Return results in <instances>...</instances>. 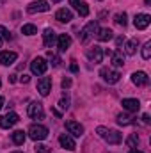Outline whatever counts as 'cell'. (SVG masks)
<instances>
[{"instance_id":"obj_18","label":"cell","mask_w":151,"mask_h":153,"mask_svg":"<svg viewBox=\"0 0 151 153\" xmlns=\"http://www.w3.org/2000/svg\"><path fill=\"white\" fill-rule=\"evenodd\" d=\"M70 4H71L76 11H78V14H80V16H84V18H85V16L89 14V7H87V4H85V2H82V0H70Z\"/></svg>"},{"instance_id":"obj_11","label":"cell","mask_w":151,"mask_h":153,"mask_svg":"<svg viewBox=\"0 0 151 153\" xmlns=\"http://www.w3.org/2000/svg\"><path fill=\"white\" fill-rule=\"evenodd\" d=\"M150 23H151V16L150 14H137V16L133 18V25H135V29H139V30L148 29Z\"/></svg>"},{"instance_id":"obj_30","label":"cell","mask_w":151,"mask_h":153,"mask_svg":"<svg viewBox=\"0 0 151 153\" xmlns=\"http://www.w3.org/2000/svg\"><path fill=\"white\" fill-rule=\"evenodd\" d=\"M34 152L36 153H50L52 152V148H50V146H46V144H36V146H34Z\"/></svg>"},{"instance_id":"obj_15","label":"cell","mask_w":151,"mask_h":153,"mask_svg":"<svg viewBox=\"0 0 151 153\" xmlns=\"http://www.w3.org/2000/svg\"><path fill=\"white\" fill-rule=\"evenodd\" d=\"M16 59H18L16 52H2L0 53V64L2 66H11Z\"/></svg>"},{"instance_id":"obj_25","label":"cell","mask_w":151,"mask_h":153,"mask_svg":"<svg viewBox=\"0 0 151 153\" xmlns=\"http://www.w3.org/2000/svg\"><path fill=\"white\" fill-rule=\"evenodd\" d=\"M21 32H23L25 36H34V34H38V29H36V25L27 23V25H23V27H21Z\"/></svg>"},{"instance_id":"obj_9","label":"cell","mask_w":151,"mask_h":153,"mask_svg":"<svg viewBox=\"0 0 151 153\" xmlns=\"http://www.w3.org/2000/svg\"><path fill=\"white\" fill-rule=\"evenodd\" d=\"M29 116L32 117V119H43L44 117V111H43V105L39 103V102H32L30 105H29Z\"/></svg>"},{"instance_id":"obj_37","label":"cell","mask_w":151,"mask_h":153,"mask_svg":"<svg viewBox=\"0 0 151 153\" xmlns=\"http://www.w3.org/2000/svg\"><path fill=\"white\" fill-rule=\"evenodd\" d=\"M142 121H144V123H150V116H148V114H142Z\"/></svg>"},{"instance_id":"obj_12","label":"cell","mask_w":151,"mask_h":153,"mask_svg":"<svg viewBox=\"0 0 151 153\" xmlns=\"http://www.w3.org/2000/svg\"><path fill=\"white\" fill-rule=\"evenodd\" d=\"M87 59H89L91 62H101V59H103V50H101L100 46L89 48V50H87Z\"/></svg>"},{"instance_id":"obj_14","label":"cell","mask_w":151,"mask_h":153,"mask_svg":"<svg viewBox=\"0 0 151 153\" xmlns=\"http://www.w3.org/2000/svg\"><path fill=\"white\" fill-rule=\"evenodd\" d=\"M55 20L61 22V23H68V22L73 20V13H71L70 9H66V7H62V9H59V11L55 13Z\"/></svg>"},{"instance_id":"obj_7","label":"cell","mask_w":151,"mask_h":153,"mask_svg":"<svg viewBox=\"0 0 151 153\" xmlns=\"http://www.w3.org/2000/svg\"><path fill=\"white\" fill-rule=\"evenodd\" d=\"M18 121H20V117H18L16 112H7L5 116L0 117V126H2V128H11V126H14Z\"/></svg>"},{"instance_id":"obj_32","label":"cell","mask_w":151,"mask_h":153,"mask_svg":"<svg viewBox=\"0 0 151 153\" xmlns=\"http://www.w3.org/2000/svg\"><path fill=\"white\" fill-rule=\"evenodd\" d=\"M59 105H61V109H64V111H66V109L70 107V98H68V96H64V98H61V102H59Z\"/></svg>"},{"instance_id":"obj_43","label":"cell","mask_w":151,"mask_h":153,"mask_svg":"<svg viewBox=\"0 0 151 153\" xmlns=\"http://www.w3.org/2000/svg\"><path fill=\"white\" fill-rule=\"evenodd\" d=\"M0 85H2V80H0Z\"/></svg>"},{"instance_id":"obj_36","label":"cell","mask_w":151,"mask_h":153,"mask_svg":"<svg viewBox=\"0 0 151 153\" xmlns=\"http://www.w3.org/2000/svg\"><path fill=\"white\" fill-rule=\"evenodd\" d=\"M71 71H78V66H76L75 61H71Z\"/></svg>"},{"instance_id":"obj_35","label":"cell","mask_w":151,"mask_h":153,"mask_svg":"<svg viewBox=\"0 0 151 153\" xmlns=\"http://www.w3.org/2000/svg\"><path fill=\"white\" fill-rule=\"evenodd\" d=\"M5 30H7V29L0 25V45H2V39H4V34H5Z\"/></svg>"},{"instance_id":"obj_38","label":"cell","mask_w":151,"mask_h":153,"mask_svg":"<svg viewBox=\"0 0 151 153\" xmlns=\"http://www.w3.org/2000/svg\"><path fill=\"white\" fill-rule=\"evenodd\" d=\"M123 41H124L123 38H117V41H115V43H117V46H121V43H123Z\"/></svg>"},{"instance_id":"obj_21","label":"cell","mask_w":151,"mask_h":153,"mask_svg":"<svg viewBox=\"0 0 151 153\" xmlns=\"http://www.w3.org/2000/svg\"><path fill=\"white\" fill-rule=\"evenodd\" d=\"M96 38L98 41H101V43H105V41H110L114 38V32L110 29H98V32H96Z\"/></svg>"},{"instance_id":"obj_39","label":"cell","mask_w":151,"mask_h":153,"mask_svg":"<svg viewBox=\"0 0 151 153\" xmlns=\"http://www.w3.org/2000/svg\"><path fill=\"white\" fill-rule=\"evenodd\" d=\"M128 153H142V152H139V150H135V148H133V150H130Z\"/></svg>"},{"instance_id":"obj_16","label":"cell","mask_w":151,"mask_h":153,"mask_svg":"<svg viewBox=\"0 0 151 153\" xmlns=\"http://www.w3.org/2000/svg\"><path fill=\"white\" fill-rule=\"evenodd\" d=\"M132 82H133L135 85H148V84H150V76L146 75L144 71H135V73L132 75Z\"/></svg>"},{"instance_id":"obj_2","label":"cell","mask_w":151,"mask_h":153,"mask_svg":"<svg viewBox=\"0 0 151 153\" xmlns=\"http://www.w3.org/2000/svg\"><path fill=\"white\" fill-rule=\"evenodd\" d=\"M29 137L32 141H44L48 137V128L43 125H32L29 128Z\"/></svg>"},{"instance_id":"obj_24","label":"cell","mask_w":151,"mask_h":153,"mask_svg":"<svg viewBox=\"0 0 151 153\" xmlns=\"http://www.w3.org/2000/svg\"><path fill=\"white\" fill-rule=\"evenodd\" d=\"M13 143L14 144H18V146H21L23 143H25V132L23 130H16V132H13Z\"/></svg>"},{"instance_id":"obj_8","label":"cell","mask_w":151,"mask_h":153,"mask_svg":"<svg viewBox=\"0 0 151 153\" xmlns=\"http://www.w3.org/2000/svg\"><path fill=\"white\" fill-rule=\"evenodd\" d=\"M38 91L41 96H48L52 91V78L50 76H43L41 80H38Z\"/></svg>"},{"instance_id":"obj_40","label":"cell","mask_w":151,"mask_h":153,"mask_svg":"<svg viewBox=\"0 0 151 153\" xmlns=\"http://www.w3.org/2000/svg\"><path fill=\"white\" fill-rule=\"evenodd\" d=\"M2 105H4V96H0V109H2Z\"/></svg>"},{"instance_id":"obj_29","label":"cell","mask_w":151,"mask_h":153,"mask_svg":"<svg viewBox=\"0 0 151 153\" xmlns=\"http://www.w3.org/2000/svg\"><path fill=\"white\" fill-rule=\"evenodd\" d=\"M150 57H151V41H148V43L142 46V59L148 61Z\"/></svg>"},{"instance_id":"obj_33","label":"cell","mask_w":151,"mask_h":153,"mask_svg":"<svg viewBox=\"0 0 151 153\" xmlns=\"http://www.w3.org/2000/svg\"><path fill=\"white\" fill-rule=\"evenodd\" d=\"M68 87H71V80L70 78H64L62 80V89H68Z\"/></svg>"},{"instance_id":"obj_17","label":"cell","mask_w":151,"mask_h":153,"mask_svg":"<svg viewBox=\"0 0 151 153\" xmlns=\"http://www.w3.org/2000/svg\"><path fill=\"white\" fill-rule=\"evenodd\" d=\"M59 143H61V146H62V148H66V150H70V152H73V150L76 148L73 137H71V135H68V134H62V135L59 137Z\"/></svg>"},{"instance_id":"obj_1","label":"cell","mask_w":151,"mask_h":153,"mask_svg":"<svg viewBox=\"0 0 151 153\" xmlns=\"http://www.w3.org/2000/svg\"><path fill=\"white\" fill-rule=\"evenodd\" d=\"M96 134H98L103 141H107L109 144H119V143H121V134H119L117 130L105 128V126H98V128H96Z\"/></svg>"},{"instance_id":"obj_13","label":"cell","mask_w":151,"mask_h":153,"mask_svg":"<svg viewBox=\"0 0 151 153\" xmlns=\"http://www.w3.org/2000/svg\"><path fill=\"white\" fill-rule=\"evenodd\" d=\"M121 105H123V109L128 111V112H137V111L141 109V102L135 100V98H124Z\"/></svg>"},{"instance_id":"obj_4","label":"cell","mask_w":151,"mask_h":153,"mask_svg":"<svg viewBox=\"0 0 151 153\" xmlns=\"http://www.w3.org/2000/svg\"><path fill=\"white\" fill-rule=\"evenodd\" d=\"M46 70H48V62H46L43 57L32 59V62H30V71H32L34 75H44Z\"/></svg>"},{"instance_id":"obj_31","label":"cell","mask_w":151,"mask_h":153,"mask_svg":"<svg viewBox=\"0 0 151 153\" xmlns=\"http://www.w3.org/2000/svg\"><path fill=\"white\" fill-rule=\"evenodd\" d=\"M48 59H50V61H52V64H53V66H59V64H61V59H59V57H57V55H53V53H52V52H50V53H48Z\"/></svg>"},{"instance_id":"obj_22","label":"cell","mask_w":151,"mask_h":153,"mask_svg":"<svg viewBox=\"0 0 151 153\" xmlns=\"http://www.w3.org/2000/svg\"><path fill=\"white\" fill-rule=\"evenodd\" d=\"M110 57H112V64L115 68H121L123 64H124V55H123V52H119V50H115L110 53Z\"/></svg>"},{"instance_id":"obj_3","label":"cell","mask_w":151,"mask_h":153,"mask_svg":"<svg viewBox=\"0 0 151 153\" xmlns=\"http://www.w3.org/2000/svg\"><path fill=\"white\" fill-rule=\"evenodd\" d=\"M96 32H98V23H96V22L87 23V25L82 29V32H80V41H82V43H89L91 39L94 38Z\"/></svg>"},{"instance_id":"obj_27","label":"cell","mask_w":151,"mask_h":153,"mask_svg":"<svg viewBox=\"0 0 151 153\" xmlns=\"http://www.w3.org/2000/svg\"><path fill=\"white\" fill-rule=\"evenodd\" d=\"M137 144H139V137H137V134H132L126 139V146L128 148H137Z\"/></svg>"},{"instance_id":"obj_28","label":"cell","mask_w":151,"mask_h":153,"mask_svg":"<svg viewBox=\"0 0 151 153\" xmlns=\"http://www.w3.org/2000/svg\"><path fill=\"white\" fill-rule=\"evenodd\" d=\"M117 123H119V125H123V126L132 125V117H130L128 114H119V116H117Z\"/></svg>"},{"instance_id":"obj_41","label":"cell","mask_w":151,"mask_h":153,"mask_svg":"<svg viewBox=\"0 0 151 153\" xmlns=\"http://www.w3.org/2000/svg\"><path fill=\"white\" fill-rule=\"evenodd\" d=\"M53 2H55V4H57V2H61V0H53Z\"/></svg>"},{"instance_id":"obj_10","label":"cell","mask_w":151,"mask_h":153,"mask_svg":"<svg viewBox=\"0 0 151 153\" xmlns=\"http://www.w3.org/2000/svg\"><path fill=\"white\" fill-rule=\"evenodd\" d=\"M66 130H68L71 135H75V137H82V135H84V126H82L80 123L73 121V119L66 121Z\"/></svg>"},{"instance_id":"obj_20","label":"cell","mask_w":151,"mask_h":153,"mask_svg":"<svg viewBox=\"0 0 151 153\" xmlns=\"http://www.w3.org/2000/svg\"><path fill=\"white\" fill-rule=\"evenodd\" d=\"M70 45H71L70 34H61V36H59V39H57V46H59L61 52H66V50L70 48Z\"/></svg>"},{"instance_id":"obj_5","label":"cell","mask_w":151,"mask_h":153,"mask_svg":"<svg viewBox=\"0 0 151 153\" xmlns=\"http://www.w3.org/2000/svg\"><path fill=\"white\" fill-rule=\"evenodd\" d=\"M100 76H101L107 84H115V82H119L121 73L115 71V70H110V68H101V70H100Z\"/></svg>"},{"instance_id":"obj_42","label":"cell","mask_w":151,"mask_h":153,"mask_svg":"<svg viewBox=\"0 0 151 153\" xmlns=\"http://www.w3.org/2000/svg\"><path fill=\"white\" fill-rule=\"evenodd\" d=\"M13 153H23V152H13Z\"/></svg>"},{"instance_id":"obj_6","label":"cell","mask_w":151,"mask_h":153,"mask_svg":"<svg viewBox=\"0 0 151 153\" xmlns=\"http://www.w3.org/2000/svg\"><path fill=\"white\" fill-rule=\"evenodd\" d=\"M48 9H50V5H48V2H46V0L30 2V4L27 5V11H29L30 14H34V13H46Z\"/></svg>"},{"instance_id":"obj_26","label":"cell","mask_w":151,"mask_h":153,"mask_svg":"<svg viewBox=\"0 0 151 153\" xmlns=\"http://www.w3.org/2000/svg\"><path fill=\"white\" fill-rule=\"evenodd\" d=\"M126 18H128V16H126V13H117V14L114 16V22H115L117 25L124 27V25H126Z\"/></svg>"},{"instance_id":"obj_34","label":"cell","mask_w":151,"mask_h":153,"mask_svg":"<svg viewBox=\"0 0 151 153\" xmlns=\"http://www.w3.org/2000/svg\"><path fill=\"white\" fill-rule=\"evenodd\" d=\"M29 80H30V76H29V75H21V76H20V82H21V84H27Z\"/></svg>"},{"instance_id":"obj_19","label":"cell","mask_w":151,"mask_h":153,"mask_svg":"<svg viewBox=\"0 0 151 153\" xmlns=\"http://www.w3.org/2000/svg\"><path fill=\"white\" fill-rule=\"evenodd\" d=\"M43 43H44L46 48H50L55 43V32H53V29H44V32H43Z\"/></svg>"},{"instance_id":"obj_23","label":"cell","mask_w":151,"mask_h":153,"mask_svg":"<svg viewBox=\"0 0 151 153\" xmlns=\"http://www.w3.org/2000/svg\"><path fill=\"white\" fill-rule=\"evenodd\" d=\"M137 45H139L137 39H130V41H126V45H124V53H126V55H133V53L137 52Z\"/></svg>"}]
</instances>
